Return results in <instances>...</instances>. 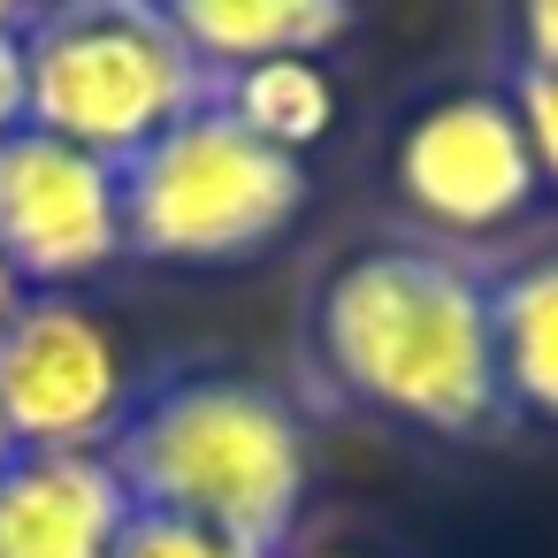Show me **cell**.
Returning <instances> with one entry per match:
<instances>
[{
	"instance_id": "6da1fadb",
	"label": "cell",
	"mask_w": 558,
	"mask_h": 558,
	"mask_svg": "<svg viewBox=\"0 0 558 558\" xmlns=\"http://www.w3.org/2000/svg\"><path fill=\"white\" fill-rule=\"evenodd\" d=\"M299 367L329 413L451 451L512 428L489 337V253L375 230L322 260L299 306Z\"/></svg>"
},
{
	"instance_id": "7a4b0ae2",
	"label": "cell",
	"mask_w": 558,
	"mask_h": 558,
	"mask_svg": "<svg viewBox=\"0 0 558 558\" xmlns=\"http://www.w3.org/2000/svg\"><path fill=\"white\" fill-rule=\"evenodd\" d=\"M100 459L123 482L131 512L192 520L253 558H283L299 543V512L314 489L306 405L276 375L215 352L138 367Z\"/></svg>"
},
{
	"instance_id": "3957f363",
	"label": "cell",
	"mask_w": 558,
	"mask_h": 558,
	"mask_svg": "<svg viewBox=\"0 0 558 558\" xmlns=\"http://www.w3.org/2000/svg\"><path fill=\"white\" fill-rule=\"evenodd\" d=\"M123 192V260L138 268H245L291 238L314 199V169L268 138H253L215 93L177 116L154 146L116 169Z\"/></svg>"
},
{
	"instance_id": "277c9868",
	"label": "cell",
	"mask_w": 558,
	"mask_h": 558,
	"mask_svg": "<svg viewBox=\"0 0 558 558\" xmlns=\"http://www.w3.org/2000/svg\"><path fill=\"white\" fill-rule=\"evenodd\" d=\"M207 93L215 85L177 39L169 9H146V0L24 9V123L77 154L123 169Z\"/></svg>"
},
{
	"instance_id": "5b68a950",
	"label": "cell",
	"mask_w": 558,
	"mask_h": 558,
	"mask_svg": "<svg viewBox=\"0 0 558 558\" xmlns=\"http://www.w3.org/2000/svg\"><path fill=\"white\" fill-rule=\"evenodd\" d=\"M383 184L421 238H444L466 253H489V238L527 222V207L543 199V177L505 85H451L405 108L383 154Z\"/></svg>"
},
{
	"instance_id": "8992f818",
	"label": "cell",
	"mask_w": 558,
	"mask_h": 558,
	"mask_svg": "<svg viewBox=\"0 0 558 558\" xmlns=\"http://www.w3.org/2000/svg\"><path fill=\"white\" fill-rule=\"evenodd\" d=\"M131 352L77 291H24L0 329V428L16 451H100L131 405Z\"/></svg>"
},
{
	"instance_id": "52a82bcc",
	"label": "cell",
	"mask_w": 558,
	"mask_h": 558,
	"mask_svg": "<svg viewBox=\"0 0 558 558\" xmlns=\"http://www.w3.org/2000/svg\"><path fill=\"white\" fill-rule=\"evenodd\" d=\"M123 260L116 161L77 154L47 131L0 138V268L24 291H85Z\"/></svg>"
},
{
	"instance_id": "ba28073f",
	"label": "cell",
	"mask_w": 558,
	"mask_h": 558,
	"mask_svg": "<svg viewBox=\"0 0 558 558\" xmlns=\"http://www.w3.org/2000/svg\"><path fill=\"white\" fill-rule=\"evenodd\" d=\"M131 497L100 451H16L0 466V558H116Z\"/></svg>"
},
{
	"instance_id": "9c48e42d",
	"label": "cell",
	"mask_w": 558,
	"mask_h": 558,
	"mask_svg": "<svg viewBox=\"0 0 558 558\" xmlns=\"http://www.w3.org/2000/svg\"><path fill=\"white\" fill-rule=\"evenodd\" d=\"M489 337L512 428H558V245L489 253Z\"/></svg>"
},
{
	"instance_id": "30bf717a",
	"label": "cell",
	"mask_w": 558,
	"mask_h": 558,
	"mask_svg": "<svg viewBox=\"0 0 558 558\" xmlns=\"http://www.w3.org/2000/svg\"><path fill=\"white\" fill-rule=\"evenodd\" d=\"M169 24L215 85V77L253 70V62H291V54L322 62L337 39H352L360 16L344 0H177Z\"/></svg>"
},
{
	"instance_id": "8fae6325",
	"label": "cell",
	"mask_w": 558,
	"mask_h": 558,
	"mask_svg": "<svg viewBox=\"0 0 558 558\" xmlns=\"http://www.w3.org/2000/svg\"><path fill=\"white\" fill-rule=\"evenodd\" d=\"M215 100H222L253 138H268V146H283V154H299V161H306V146H322V138L337 131V77H329L322 62H306V54H291V62H253V70H238V77H215Z\"/></svg>"
},
{
	"instance_id": "7c38bea8",
	"label": "cell",
	"mask_w": 558,
	"mask_h": 558,
	"mask_svg": "<svg viewBox=\"0 0 558 558\" xmlns=\"http://www.w3.org/2000/svg\"><path fill=\"white\" fill-rule=\"evenodd\" d=\"M497 85H505V100H512V116H520V138H527V154H535L543 192H558V77H550V70H505Z\"/></svg>"
},
{
	"instance_id": "4fadbf2b",
	"label": "cell",
	"mask_w": 558,
	"mask_h": 558,
	"mask_svg": "<svg viewBox=\"0 0 558 558\" xmlns=\"http://www.w3.org/2000/svg\"><path fill=\"white\" fill-rule=\"evenodd\" d=\"M116 558H253V550H238V543H222V535H207V527H192V520L131 512V527H123Z\"/></svg>"
},
{
	"instance_id": "5bb4252c",
	"label": "cell",
	"mask_w": 558,
	"mask_h": 558,
	"mask_svg": "<svg viewBox=\"0 0 558 558\" xmlns=\"http://www.w3.org/2000/svg\"><path fill=\"white\" fill-rule=\"evenodd\" d=\"M505 39H512V70H550L558 77V0H527V9H512Z\"/></svg>"
},
{
	"instance_id": "9a60e30c",
	"label": "cell",
	"mask_w": 558,
	"mask_h": 558,
	"mask_svg": "<svg viewBox=\"0 0 558 558\" xmlns=\"http://www.w3.org/2000/svg\"><path fill=\"white\" fill-rule=\"evenodd\" d=\"M24 131V16L0 24V138Z\"/></svg>"
},
{
	"instance_id": "2e32d148",
	"label": "cell",
	"mask_w": 558,
	"mask_h": 558,
	"mask_svg": "<svg viewBox=\"0 0 558 558\" xmlns=\"http://www.w3.org/2000/svg\"><path fill=\"white\" fill-rule=\"evenodd\" d=\"M16 306H24V283H16L9 268H0V329H9V322H16Z\"/></svg>"
},
{
	"instance_id": "e0dca14e",
	"label": "cell",
	"mask_w": 558,
	"mask_h": 558,
	"mask_svg": "<svg viewBox=\"0 0 558 558\" xmlns=\"http://www.w3.org/2000/svg\"><path fill=\"white\" fill-rule=\"evenodd\" d=\"M283 558H367V550H344V543H291Z\"/></svg>"
},
{
	"instance_id": "ac0fdd59",
	"label": "cell",
	"mask_w": 558,
	"mask_h": 558,
	"mask_svg": "<svg viewBox=\"0 0 558 558\" xmlns=\"http://www.w3.org/2000/svg\"><path fill=\"white\" fill-rule=\"evenodd\" d=\"M9 459H16V444H9V428H0V466H9Z\"/></svg>"
},
{
	"instance_id": "d6986e66",
	"label": "cell",
	"mask_w": 558,
	"mask_h": 558,
	"mask_svg": "<svg viewBox=\"0 0 558 558\" xmlns=\"http://www.w3.org/2000/svg\"><path fill=\"white\" fill-rule=\"evenodd\" d=\"M16 16H24V9H0V24H16Z\"/></svg>"
}]
</instances>
